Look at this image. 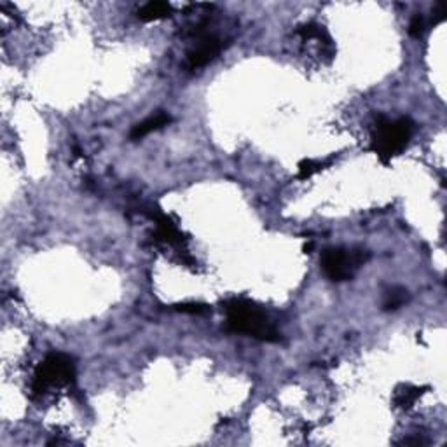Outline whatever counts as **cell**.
I'll return each instance as SVG.
<instances>
[{"mask_svg":"<svg viewBox=\"0 0 447 447\" xmlns=\"http://www.w3.org/2000/svg\"><path fill=\"white\" fill-rule=\"evenodd\" d=\"M225 331L243 334L264 342H280L281 334L271 323L269 316L253 300L232 298L224 302Z\"/></svg>","mask_w":447,"mask_h":447,"instance_id":"6da1fadb","label":"cell"},{"mask_svg":"<svg viewBox=\"0 0 447 447\" xmlns=\"http://www.w3.org/2000/svg\"><path fill=\"white\" fill-rule=\"evenodd\" d=\"M414 128L416 124L411 117H399V119L379 117L373 131L371 149L382 164H388L409 145Z\"/></svg>","mask_w":447,"mask_h":447,"instance_id":"7a4b0ae2","label":"cell"},{"mask_svg":"<svg viewBox=\"0 0 447 447\" xmlns=\"http://www.w3.org/2000/svg\"><path fill=\"white\" fill-rule=\"evenodd\" d=\"M75 362L65 353H49L37 366L32 381V392L41 396L49 388H72L75 385Z\"/></svg>","mask_w":447,"mask_h":447,"instance_id":"3957f363","label":"cell"},{"mask_svg":"<svg viewBox=\"0 0 447 447\" xmlns=\"http://www.w3.org/2000/svg\"><path fill=\"white\" fill-rule=\"evenodd\" d=\"M363 262L362 252H348L342 248H327L321 253V269L332 281H346Z\"/></svg>","mask_w":447,"mask_h":447,"instance_id":"277c9868","label":"cell"},{"mask_svg":"<svg viewBox=\"0 0 447 447\" xmlns=\"http://www.w3.org/2000/svg\"><path fill=\"white\" fill-rule=\"evenodd\" d=\"M224 49V42L220 41L219 37H215V35H206V37H203L201 41L198 42V46H196L194 49H191L187 55V69L191 70V72H194V70H199L203 69V67H206L208 63H212L213 60H217V56L222 53Z\"/></svg>","mask_w":447,"mask_h":447,"instance_id":"5b68a950","label":"cell"},{"mask_svg":"<svg viewBox=\"0 0 447 447\" xmlns=\"http://www.w3.org/2000/svg\"><path fill=\"white\" fill-rule=\"evenodd\" d=\"M150 217H152L154 224H156L154 238H156L157 241L164 243V245L177 246V248H182V246H184V241H185L184 236H182L180 229L171 222L170 217H166L161 212H152L150 213Z\"/></svg>","mask_w":447,"mask_h":447,"instance_id":"8992f818","label":"cell"},{"mask_svg":"<svg viewBox=\"0 0 447 447\" xmlns=\"http://www.w3.org/2000/svg\"><path fill=\"white\" fill-rule=\"evenodd\" d=\"M170 123H171L170 114L159 110V112L152 114V116H149L147 119H144L142 123L135 124L133 130H131L130 133V138L131 140H140V138L147 137V135L152 133V131H157L161 130V128L168 126Z\"/></svg>","mask_w":447,"mask_h":447,"instance_id":"52a82bcc","label":"cell"},{"mask_svg":"<svg viewBox=\"0 0 447 447\" xmlns=\"http://www.w3.org/2000/svg\"><path fill=\"white\" fill-rule=\"evenodd\" d=\"M425 386H414V385H400L395 388L393 393V407L395 409L407 411L421 399V395L425 393Z\"/></svg>","mask_w":447,"mask_h":447,"instance_id":"ba28073f","label":"cell"},{"mask_svg":"<svg viewBox=\"0 0 447 447\" xmlns=\"http://www.w3.org/2000/svg\"><path fill=\"white\" fill-rule=\"evenodd\" d=\"M138 20L145 21V23H152V21L164 20V18L171 16V6L168 2H149L138 11Z\"/></svg>","mask_w":447,"mask_h":447,"instance_id":"9c48e42d","label":"cell"},{"mask_svg":"<svg viewBox=\"0 0 447 447\" xmlns=\"http://www.w3.org/2000/svg\"><path fill=\"white\" fill-rule=\"evenodd\" d=\"M331 164V161H318V159H302L298 164V178L299 180H307L316 173L323 171Z\"/></svg>","mask_w":447,"mask_h":447,"instance_id":"30bf717a","label":"cell"},{"mask_svg":"<svg viewBox=\"0 0 447 447\" xmlns=\"http://www.w3.org/2000/svg\"><path fill=\"white\" fill-rule=\"evenodd\" d=\"M409 300V292L406 288H392L389 292H386L385 302H382V309L385 311H395L399 307H402L403 304Z\"/></svg>","mask_w":447,"mask_h":447,"instance_id":"8fae6325","label":"cell"},{"mask_svg":"<svg viewBox=\"0 0 447 447\" xmlns=\"http://www.w3.org/2000/svg\"><path fill=\"white\" fill-rule=\"evenodd\" d=\"M295 34L299 37H302L304 41H313V39H318V41H331L327 35V32L323 30V27L316 23H306V25H300V27L295 30Z\"/></svg>","mask_w":447,"mask_h":447,"instance_id":"7c38bea8","label":"cell"},{"mask_svg":"<svg viewBox=\"0 0 447 447\" xmlns=\"http://www.w3.org/2000/svg\"><path fill=\"white\" fill-rule=\"evenodd\" d=\"M171 309L178 311V313H185V314H208L212 313V307L208 304L203 302H180V304H173Z\"/></svg>","mask_w":447,"mask_h":447,"instance_id":"4fadbf2b","label":"cell"},{"mask_svg":"<svg viewBox=\"0 0 447 447\" xmlns=\"http://www.w3.org/2000/svg\"><path fill=\"white\" fill-rule=\"evenodd\" d=\"M427 32V23H425V18L421 14H416V16L411 20L409 25V35L414 39L423 37V34Z\"/></svg>","mask_w":447,"mask_h":447,"instance_id":"5bb4252c","label":"cell"},{"mask_svg":"<svg viewBox=\"0 0 447 447\" xmlns=\"http://www.w3.org/2000/svg\"><path fill=\"white\" fill-rule=\"evenodd\" d=\"M313 246H314V243H313V241H307L306 245H304V252H306V253H311V252H313Z\"/></svg>","mask_w":447,"mask_h":447,"instance_id":"9a60e30c","label":"cell"}]
</instances>
